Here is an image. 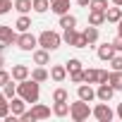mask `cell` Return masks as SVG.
<instances>
[{
  "mask_svg": "<svg viewBox=\"0 0 122 122\" xmlns=\"http://www.w3.org/2000/svg\"><path fill=\"white\" fill-rule=\"evenodd\" d=\"M115 46L112 43H103V46H98V57L103 60V62H110V60L115 57Z\"/></svg>",
  "mask_w": 122,
  "mask_h": 122,
  "instance_id": "obj_8",
  "label": "cell"
},
{
  "mask_svg": "<svg viewBox=\"0 0 122 122\" xmlns=\"http://www.w3.org/2000/svg\"><path fill=\"white\" fill-rule=\"evenodd\" d=\"M12 110H10V101H5V103H0V117H7Z\"/></svg>",
  "mask_w": 122,
  "mask_h": 122,
  "instance_id": "obj_36",
  "label": "cell"
},
{
  "mask_svg": "<svg viewBox=\"0 0 122 122\" xmlns=\"http://www.w3.org/2000/svg\"><path fill=\"white\" fill-rule=\"evenodd\" d=\"M50 10L57 15V17H62L70 12V0H50Z\"/></svg>",
  "mask_w": 122,
  "mask_h": 122,
  "instance_id": "obj_10",
  "label": "cell"
},
{
  "mask_svg": "<svg viewBox=\"0 0 122 122\" xmlns=\"http://www.w3.org/2000/svg\"><path fill=\"white\" fill-rule=\"evenodd\" d=\"M120 19H122V10H120V5H115V7H108V10H105V22L117 24Z\"/></svg>",
  "mask_w": 122,
  "mask_h": 122,
  "instance_id": "obj_14",
  "label": "cell"
},
{
  "mask_svg": "<svg viewBox=\"0 0 122 122\" xmlns=\"http://www.w3.org/2000/svg\"><path fill=\"white\" fill-rule=\"evenodd\" d=\"M12 7H15V5H12V0H0V15H7Z\"/></svg>",
  "mask_w": 122,
  "mask_h": 122,
  "instance_id": "obj_33",
  "label": "cell"
},
{
  "mask_svg": "<svg viewBox=\"0 0 122 122\" xmlns=\"http://www.w3.org/2000/svg\"><path fill=\"white\" fill-rule=\"evenodd\" d=\"M3 93L7 96V101H10V98H15V96H17V84H12V81H7V84L3 86Z\"/></svg>",
  "mask_w": 122,
  "mask_h": 122,
  "instance_id": "obj_28",
  "label": "cell"
},
{
  "mask_svg": "<svg viewBox=\"0 0 122 122\" xmlns=\"http://www.w3.org/2000/svg\"><path fill=\"white\" fill-rule=\"evenodd\" d=\"M112 46H115V50H117V53H122V34H117V38L112 41Z\"/></svg>",
  "mask_w": 122,
  "mask_h": 122,
  "instance_id": "obj_39",
  "label": "cell"
},
{
  "mask_svg": "<svg viewBox=\"0 0 122 122\" xmlns=\"http://www.w3.org/2000/svg\"><path fill=\"white\" fill-rule=\"evenodd\" d=\"M110 67H112V70H122V55H115V57L110 60Z\"/></svg>",
  "mask_w": 122,
  "mask_h": 122,
  "instance_id": "obj_37",
  "label": "cell"
},
{
  "mask_svg": "<svg viewBox=\"0 0 122 122\" xmlns=\"http://www.w3.org/2000/svg\"><path fill=\"white\" fill-rule=\"evenodd\" d=\"M5 101H7V96H5L3 91H0V103H5Z\"/></svg>",
  "mask_w": 122,
  "mask_h": 122,
  "instance_id": "obj_42",
  "label": "cell"
},
{
  "mask_svg": "<svg viewBox=\"0 0 122 122\" xmlns=\"http://www.w3.org/2000/svg\"><path fill=\"white\" fill-rule=\"evenodd\" d=\"M70 81H72V84H81V81H84V70H74V72H70Z\"/></svg>",
  "mask_w": 122,
  "mask_h": 122,
  "instance_id": "obj_31",
  "label": "cell"
},
{
  "mask_svg": "<svg viewBox=\"0 0 122 122\" xmlns=\"http://www.w3.org/2000/svg\"><path fill=\"white\" fill-rule=\"evenodd\" d=\"M48 7H50V0H34V12L43 15V12H46Z\"/></svg>",
  "mask_w": 122,
  "mask_h": 122,
  "instance_id": "obj_27",
  "label": "cell"
},
{
  "mask_svg": "<svg viewBox=\"0 0 122 122\" xmlns=\"http://www.w3.org/2000/svg\"><path fill=\"white\" fill-rule=\"evenodd\" d=\"M15 10H17L19 15L31 12V10H34V0H15Z\"/></svg>",
  "mask_w": 122,
  "mask_h": 122,
  "instance_id": "obj_18",
  "label": "cell"
},
{
  "mask_svg": "<svg viewBox=\"0 0 122 122\" xmlns=\"http://www.w3.org/2000/svg\"><path fill=\"white\" fill-rule=\"evenodd\" d=\"M84 81L86 84H98V70H84Z\"/></svg>",
  "mask_w": 122,
  "mask_h": 122,
  "instance_id": "obj_26",
  "label": "cell"
},
{
  "mask_svg": "<svg viewBox=\"0 0 122 122\" xmlns=\"http://www.w3.org/2000/svg\"><path fill=\"white\" fill-rule=\"evenodd\" d=\"M31 77V70L26 67V65H15L12 67V79L15 81H24V79H29Z\"/></svg>",
  "mask_w": 122,
  "mask_h": 122,
  "instance_id": "obj_11",
  "label": "cell"
},
{
  "mask_svg": "<svg viewBox=\"0 0 122 122\" xmlns=\"http://www.w3.org/2000/svg\"><path fill=\"white\" fill-rule=\"evenodd\" d=\"M112 93H115L112 84H101V86L96 89V98H98V101H105V103L112 98Z\"/></svg>",
  "mask_w": 122,
  "mask_h": 122,
  "instance_id": "obj_12",
  "label": "cell"
},
{
  "mask_svg": "<svg viewBox=\"0 0 122 122\" xmlns=\"http://www.w3.org/2000/svg\"><path fill=\"white\" fill-rule=\"evenodd\" d=\"M17 46H19L22 50H36L38 38H36L31 31H22V34H19V38H17Z\"/></svg>",
  "mask_w": 122,
  "mask_h": 122,
  "instance_id": "obj_4",
  "label": "cell"
},
{
  "mask_svg": "<svg viewBox=\"0 0 122 122\" xmlns=\"http://www.w3.org/2000/svg\"><path fill=\"white\" fill-rule=\"evenodd\" d=\"M60 43H62V36L57 31H41V36H38V46L46 50H57Z\"/></svg>",
  "mask_w": 122,
  "mask_h": 122,
  "instance_id": "obj_3",
  "label": "cell"
},
{
  "mask_svg": "<svg viewBox=\"0 0 122 122\" xmlns=\"http://www.w3.org/2000/svg\"><path fill=\"white\" fill-rule=\"evenodd\" d=\"M103 22H105V12H98V10H91V12H89V24L101 26Z\"/></svg>",
  "mask_w": 122,
  "mask_h": 122,
  "instance_id": "obj_19",
  "label": "cell"
},
{
  "mask_svg": "<svg viewBox=\"0 0 122 122\" xmlns=\"http://www.w3.org/2000/svg\"><path fill=\"white\" fill-rule=\"evenodd\" d=\"M98 84H110V72L98 70Z\"/></svg>",
  "mask_w": 122,
  "mask_h": 122,
  "instance_id": "obj_35",
  "label": "cell"
},
{
  "mask_svg": "<svg viewBox=\"0 0 122 122\" xmlns=\"http://www.w3.org/2000/svg\"><path fill=\"white\" fill-rule=\"evenodd\" d=\"M53 101H55V103L67 101V91H65V89H55V91H53Z\"/></svg>",
  "mask_w": 122,
  "mask_h": 122,
  "instance_id": "obj_32",
  "label": "cell"
},
{
  "mask_svg": "<svg viewBox=\"0 0 122 122\" xmlns=\"http://www.w3.org/2000/svg\"><path fill=\"white\" fill-rule=\"evenodd\" d=\"M112 3H115V5H120V7H122V0H112Z\"/></svg>",
  "mask_w": 122,
  "mask_h": 122,
  "instance_id": "obj_45",
  "label": "cell"
},
{
  "mask_svg": "<svg viewBox=\"0 0 122 122\" xmlns=\"http://www.w3.org/2000/svg\"><path fill=\"white\" fill-rule=\"evenodd\" d=\"M84 36H86V41H89V46H91V43H96V41H98V26H93V24H89V26L84 29Z\"/></svg>",
  "mask_w": 122,
  "mask_h": 122,
  "instance_id": "obj_24",
  "label": "cell"
},
{
  "mask_svg": "<svg viewBox=\"0 0 122 122\" xmlns=\"http://www.w3.org/2000/svg\"><path fill=\"white\" fill-rule=\"evenodd\" d=\"M117 117H120V120H122V103H120V105H117Z\"/></svg>",
  "mask_w": 122,
  "mask_h": 122,
  "instance_id": "obj_41",
  "label": "cell"
},
{
  "mask_svg": "<svg viewBox=\"0 0 122 122\" xmlns=\"http://www.w3.org/2000/svg\"><path fill=\"white\" fill-rule=\"evenodd\" d=\"M77 96H79L81 101H86V103H91V101L96 98V89H93L91 84H81V86L77 89Z\"/></svg>",
  "mask_w": 122,
  "mask_h": 122,
  "instance_id": "obj_9",
  "label": "cell"
},
{
  "mask_svg": "<svg viewBox=\"0 0 122 122\" xmlns=\"http://www.w3.org/2000/svg\"><path fill=\"white\" fill-rule=\"evenodd\" d=\"M31 112L36 115V120H46V117H50V108H48V105H43V103H34Z\"/></svg>",
  "mask_w": 122,
  "mask_h": 122,
  "instance_id": "obj_17",
  "label": "cell"
},
{
  "mask_svg": "<svg viewBox=\"0 0 122 122\" xmlns=\"http://www.w3.org/2000/svg\"><path fill=\"white\" fill-rule=\"evenodd\" d=\"M50 79L57 81V84L65 81V79H67V67H65V65H53V67H50Z\"/></svg>",
  "mask_w": 122,
  "mask_h": 122,
  "instance_id": "obj_13",
  "label": "cell"
},
{
  "mask_svg": "<svg viewBox=\"0 0 122 122\" xmlns=\"http://www.w3.org/2000/svg\"><path fill=\"white\" fill-rule=\"evenodd\" d=\"M17 34H15V29L12 26H7V24H0V43H7V46H17Z\"/></svg>",
  "mask_w": 122,
  "mask_h": 122,
  "instance_id": "obj_6",
  "label": "cell"
},
{
  "mask_svg": "<svg viewBox=\"0 0 122 122\" xmlns=\"http://www.w3.org/2000/svg\"><path fill=\"white\" fill-rule=\"evenodd\" d=\"M5 65V57H3V53H0V67H3Z\"/></svg>",
  "mask_w": 122,
  "mask_h": 122,
  "instance_id": "obj_44",
  "label": "cell"
},
{
  "mask_svg": "<svg viewBox=\"0 0 122 122\" xmlns=\"http://www.w3.org/2000/svg\"><path fill=\"white\" fill-rule=\"evenodd\" d=\"M17 96H22L26 103H38V96H41V86L36 79H24L17 84Z\"/></svg>",
  "mask_w": 122,
  "mask_h": 122,
  "instance_id": "obj_1",
  "label": "cell"
},
{
  "mask_svg": "<svg viewBox=\"0 0 122 122\" xmlns=\"http://www.w3.org/2000/svg\"><path fill=\"white\" fill-rule=\"evenodd\" d=\"M15 29H17L19 34H22V31H29V29H31V19H29L26 15H22V17L17 19V24H15Z\"/></svg>",
  "mask_w": 122,
  "mask_h": 122,
  "instance_id": "obj_25",
  "label": "cell"
},
{
  "mask_svg": "<svg viewBox=\"0 0 122 122\" xmlns=\"http://www.w3.org/2000/svg\"><path fill=\"white\" fill-rule=\"evenodd\" d=\"M22 120H24V122H36V115H34L31 110H24V112H22Z\"/></svg>",
  "mask_w": 122,
  "mask_h": 122,
  "instance_id": "obj_38",
  "label": "cell"
},
{
  "mask_svg": "<svg viewBox=\"0 0 122 122\" xmlns=\"http://www.w3.org/2000/svg\"><path fill=\"white\" fill-rule=\"evenodd\" d=\"M7 81H12V72H5L3 67H0V86H5Z\"/></svg>",
  "mask_w": 122,
  "mask_h": 122,
  "instance_id": "obj_34",
  "label": "cell"
},
{
  "mask_svg": "<svg viewBox=\"0 0 122 122\" xmlns=\"http://www.w3.org/2000/svg\"><path fill=\"white\" fill-rule=\"evenodd\" d=\"M70 46H72V48H86V46H89V41H86L84 31H77V29H74V34H72V41H70Z\"/></svg>",
  "mask_w": 122,
  "mask_h": 122,
  "instance_id": "obj_15",
  "label": "cell"
},
{
  "mask_svg": "<svg viewBox=\"0 0 122 122\" xmlns=\"http://www.w3.org/2000/svg\"><path fill=\"white\" fill-rule=\"evenodd\" d=\"M110 84L115 91H122V70H112L110 72Z\"/></svg>",
  "mask_w": 122,
  "mask_h": 122,
  "instance_id": "obj_21",
  "label": "cell"
},
{
  "mask_svg": "<svg viewBox=\"0 0 122 122\" xmlns=\"http://www.w3.org/2000/svg\"><path fill=\"white\" fill-rule=\"evenodd\" d=\"M117 34H122V19L117 22Z\"/></svg>",
  "mask_w": 122,
  "mask_h": 122,
  "instance_id": "obj_43",
  "label": "cell"
},
{
  "mask_svg": "<svg viewBox=\"0 0 122 122\" xmlns=\"http://www.w3.org/2000/svg\"><path fill=\"white\" fill-rule=\"evenodd\" d=\"M70 115L74 122H84V120H89V115H93V108H89V103L79 98L77 103L70 105Z\"/></svg>",
  "mask_w": 122,
  "mask_h": 122,
  "instance_id": "obj_2",
  "label": "cell"
},
{
  "mask_svg": "<svg viewBox=\"0 0 122 122\" xmlns=\"http://www.w3.org/2000/svg\"><path fill=\"white\" fill-rule=\"evenodd\" d=\"M77 3H79L81 7H89V5H91V0H77Z\"/></svg>",
  "mask_w": 122,
  "mask_h": 122,
  "instance_id": "obj_40",
  "label": "cell"
},
{
  "mask_svg": "<svg viewBox=\"0 0 122 122\" xmlns=\"http://www.w3.org/2000/svg\"><path fill=\"white\" fill-rule=\"evenodd\" d=\"M53 112H55L57 117H65V115H70V103H67V101H60V103H55V105H53Z\"/></svg>",
  "mask_w": 122,
  "mask_h": 122,
  "instance_id": "obj_22",
  "label": "cell"
},
{
  "mask_svg": "<svg viewBox=\"0 0 122 122\" xmlns=\"http://www.w3.org/2000/svg\"><path fill=\"white\" fill-rule=\"evenodd\" d=\"M34 62H36V65H48V62H50V50H46V48L34 50Z\"/></svg>",
  "mask_w": 122,
  "mask_h": 122,
  "instance_id": "obj_16",
  "label": "cell"
},
{
  "mask_svg": "<svg viewBox=\"0 0 122 122\" xmlns=\"http://www.w3.org/2000/svg\"><path fill=\"white\" fill-rule=\"evenodd\" d=\"M60 26H62V29H74L77 26V17L74 15H62V17H60Z\"/></svg>",
  "mask_w": 122,
  "mask_h": 122,
  "instance_id": "obj_23",
  "label": "cell"
},
{
  "mask_svg": "<svg viewBox=\"0 0 122 122\" xmlns=\"http://www.w3.org/2000/svg\"><path fill=\"white\" fill-rule=\"evenodd\" d=\"M10 110H12V115H15V117H22V112L26 110V101H24L22 96L10 98Z\"/></svg>",
  "mask_w": 122,
  "mask_h": 122,
  "instance_id": "obj_7",
  "label": "cell"
},
{
  "mask_svg": "<svg viewBox=\"0 0 122 122\" xmlns=\"http://www.w3.org/2000/svg\"><path fill=\"white\" fill-rule=\"evenodd\" d=\"M91 10H98V12H105L108 10V0H91Z\"/></svg>",
  "mask_w": 122,
  "mask_h": 122,
  "instance_id": "obj_29",
  "label": "cell"
},
{
  "mask_svg": "<svg viewBox=\"0 0 122 122\" xmlns=\"http://www.w3.org/2000/svg\"><path fill=\"white\" fill-rule=\"evenodd\" d=\"M93 117H96L98 122H110V120L115 117V112L110 110V105H108L105 101H101V103L93 108Z\"/></svg>",
  "mask_w": 122,
  "mask_h": 122,
  "instance_id": "obj_5",
  "label": "cell"
},
{
  "mask_svg": "<svg viewBox=\"0 0 122 122\" xmlns=\"http://www.w3.org/2000/svg\"><path fill=\"white\" fill-rule=\"evenodd\" d=\"M65 67H67V72H74V70H81V60H79V57H70Z\"/></svg>",
  "mask_w": 122,
  "mask_h": 122,
  "instance_id": "obj_30",
  "label": "cell"
},
{
  "mask_svg": "<svg viewBox=\"0 0 122 122\" xmlns=\"http://www.w3.org/2000/svg\"><path fill=\"white\" fill-rule=\"evenodd\" d=\"M31 79H36V81L41 84V81L50 79V72H48V70H43V65H38V67H36V70L31 72Z\"/></svg>",
  "mask_w": 122,
  "mask_h": 122,
  "instance_id": "obj_20",
  "label": "cell"
}]
</instances>
